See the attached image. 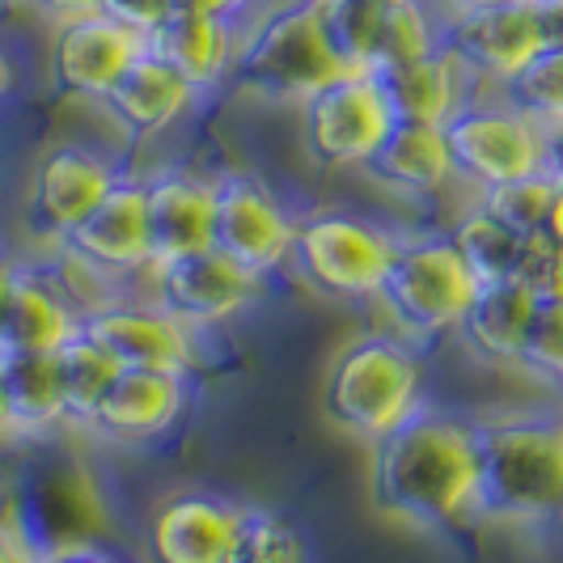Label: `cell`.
<instances>
[{
  "instance_id": "1",
  "label": "cell",
  "mask_w": 563,
  "mask_h": 563,
  "mask_svg": "<svg viewBox=\"0 0 563 563\" xmlns=\"http://www.w3.org/2000/svg\"><path fill=\"white\" fill-rule=\"evenodd\" d=\"M368 500L382 517L423 530H450L475 517V423L416 407L368 441Z\"/></svg>"
},
{
  "instance_id": "2",
  "label": "cell",
  "mask_w": 563,
  "mask_h": 563,
  "mask_svg": "<svg viewBox=\"0 0 563 563\" xmlns=\"http://www.w3.org/2000/svg\"><path fill=\"white\" fill-rule=\"evenodd\" d=\"M563 512V416L475 423V517L542 521Z\"/></svg>"
},
{
  "instance_id": "3",
  "label": "cell",
  "mask_w": 563,
  "mask_h": 563,
  "mask_svg": "<svg viewBox=\"0 0 563 563\" xmlns=\"http://www.w3.org/2000/svg\"><path fill=\"white\" fill-rule=\"evenodd\" d=\"M420 390L423 368L407 339L361 335L335 352L322 390V411L339 432L373 441L420 407Z\"/></svg>"
},
{
  "instance_id": "4",
  "label": "cell",
  "mask_w": 563,
  "mask_h": 563,
  "mask_svg": "<svg viewBox=\"0 0 563 563\" xmlns=\"http://www.w3.org/2000/svg\"><path fill=\"white\" fill-rule=\"evenodd\" d=\"M335 52L322 34L313 0H288L238 30V52L229 77L267 102H306L313 89L339 77Z\"/></svg>"
},
{
  "instance_id": "5",
  "label": "cell",
  "mask_w": 563,
  "mask_h": 563,
  "mask_svg": "<svg viewBox=\"0 0 563 563\" xmlns=\"http://www.w3.org/2000/svg\"><path fill=\"white\" fill-rule=\"evenodd\" d=\"M475 288L479 280L462 263L450 233H423V238L398 242L377 301L395 322V335H402L407 343H432L457 331Z\"/></svg>"
},
{
  "instance_id": "6",
  "label": "cell",
  "mask_w": 563,
  "mask_h": 563,
  "mask_svg": "<svg viewBox=\"0 0 563 563\" xmlns=\"http://www.w3.org/2000/svg\"><path fill=\"white\" fill-rule=\"evenodd\" d=\"M398 238L356 212L297 217L288 263L313 292L335 301H377L395 263Z\"/></svg>"
},
{
  "instance_id": "7",
  "label": "cell",
  "mask_w": 563,
  "mask_h": 563,
  "mask_svg": "<svg viewBox=\"0 0 563 563\" xmlns=\"http://www.w3.org/2000/svg\"><path fill=\"white\" fill-rule=\"evenodd\" d=\"M445 144L457 183L475 187L479 196L551 169V132L500 93L475 98L453 114L445 123Z\"/></svg>"
},
{
  "instance_id": "8",
  "label": "cell",
  "mask_w": 563,
  "mask_h": 563,
  "mask_svg": "<svg viewBox=\"0 0 563 563\" xmlns=\"http://www.w3.org/2000/svg\"><path fill=\"white\" fill-rule=\"evenodd\" d=\"M395 128V107L377 73H339L301 102V136L318 166L365 169Z\"/></svg>"
},
{
  "instance_id": "9",
  "label": "cell",
  "mask_w": 563,
  "mask_h": 563,
  "mask_svg": "<svg viewBox=\"0 0 563 563\" xmlns=\"http://www.w3.org/2000/svg\"><path fill=\"white\" fill-rule=\"evenodd\" d=\"M217 183V212H212V251L233 258L251 276H272L288 267L297 217L280 196L254 174H225Z\"/></svg>"
},
{
  "instance_id": "10",
  "label": "cell",
  "mask_w": 563,
  "mask_h": 563,
  "mask_svg": "<svg viewBox=\"0 0 563 563\" xmlns=\"http://www.w3.org/2000/svg\"><path fill=\"white\" fill-rule=\"evenodd\" d=\"M123 169L107 162L98 148L56 144L38 157L26 187V229L30 238L59 246L85 217L111 196Z\"/></svg>"
},
{
  "instance_id": "11",
  "label": "cell",
  "mask_w": 563,
  "mask_h": 563,
  "mask_svg": "<svg viewBox=\"0 0 563 563\" xmlns=\"http://www.w3.org/2000/svg\"><path fill=\"white\" fill-rule=\"evenodd\" d=\"M148 288H153V306H162L169 318H178L191 331H208L246 310L263 280L221 251H196L169 258L162 267H148Z\"/></svg>"
},
{
  "instance_id": "12",
  "label": "cell",
  "mask_w": 563,
  "mask_h": 563,
  "mask_svg": "<svg viewBox=\"0 0 563 563\" xmlns=\"http://www.w3.org/2000/svg\"><path fill=\"white\" fill-rule=\"evenodd\" d=\"M148 52V38L114 22L107 13H89L77 22H59L52 43V81L64 98L102 102L114 81Z\"/></svg>"
},
{
  "instance_id": "13",
  "label": "cell",
  "mask_w": 563,
  "mask_h": 563,
  "mask_svg": "<svg viewBox=\"0 0 563 563\" xmlns=\"http://www.w3.org/2000/svg\"><path fill=\"white\" fill-rule=\"evenodd\" d=\"M81 331L98 339L114 356L119 368H153V373H174L187 377L196 365V331L169 318L153 301H114L107 310H93L81 318Z\"/></svg>"
},
{
  "instance_id": "14",
  "label": "cell",
  "mask_w": 563,
  "mask_h": 563,
  "mask_svg": "<svg viewBox=\"0 0 563 563\" xmlns=\"http://www.w3.org/2000/svg\"><path fill=\"white\" fill-rule=\"evenodd\" d=\"M56 251L77 254L81 263L107 272L114 280L148 276V212H144V178H119L81 225Z\"/></svg>"
},
{
  "instance_id": "15",
  "label": "cell",
  "mask_w": 563,
  "mask_h": 563,
  "mask_svg": "<svg viewBox=\"0 0 563 563\" xmlns=\"http://www.w3.org/2000/svg\"><path fill=\"white\" fill-rule=\"evenodd\" d=\"M445 47L462 56V64L483 85H500L526 68L530 56L542 52V34L534 22V0L521 4H492V9H457L445 22Z\"/></svg>"
},
{
  "instance_id": "16",
  "label": "cell",
  "mask_w": 563,
  "mask_h": 563,
  "mask_svg": "<svg viewBox=\"0 0 563 563\" xmlns=\"http://www.w3.org/2000/svg\"><path fill=\"white\" fill-rule=\"evenodd\" d=\"M144 212H148V267H162L183 254L212 251V212L217 183L196 174H153L144 178Z\"/></svg>"
},
{
  "instance_id": "17",
  "label": "cell",
  "mask_w": 563,
  "mask_h": 563,
  "mask_svg": "<svg viewBox=\"0 0 563 563\" xmlns=\"http://www.w3.org/2000/svg\"><path fill=\"white\" fill-rule=\"evenodd\" d=\"M199 89L166 56H157L153 47L144 52L119 81L102 98V107L111 111V119L128 132V136H141L153 141L169 132L174 123H183L187 114L196 111Z\"/></svg>"
},
{
  "instance_id": "18",
  "label": "cell",
  "mask_w": 563,
  "mask_h": 563,
  "mask_svg": "<svg viewBox=\"0 0 563 563\" xmlns=\"http://www.w3.org/2000/svg\"><path fill=\"white\" fill-rule=\"evenodd\" d=\"M187 407V377L153 368H119L89 428L111 441H148L169 432Z\"/></svg>"
},
{
  "instance_id": "19",
  "label": "cell",
  "mask_w": 563,
  "mask_h": 563,
  "mask_svg": "<svg viewBox=\"0 0 563 563\" xmlns=\"http://www.w3.org/2000/svg\"><path fill=\"white\" fill-rule=\"evenodd\" d=\"M238 505L203 492H178L153 512L148 555L153 563H225Z\"/></svg>"
},
{
  "instance_id": "20",
  "label": "cell",
  "mask_w": 563,
  "mask_h": 563,
  "mask_svg": "<svg viewBox=\"0 0 563 563\" xmlns=\"http://www.w3.org/2000/svg\"><path fill=\"white\" fill-rule=\"evenodd\" d=\"M382 89L395 107V119L407 123H450L453 114L462 111L466 102H475V85H483L457 52H450L445 43L432 52V56L416 59V64H402V68H386L377 73Z\"/></svg>"
},
{
  "instance_id": "21",
  "label": "cell",
  "mask_w": 563,
  "mask_h": 563,
  "mask_svg": "<svg viewBox=\"0 0 563 563\" xmlns=\"http://www.w3.org/2000/svg\"><path fill=\"white\" fill-rule=\"evenodd\" d=\"M365 174L398 196H437L450 183H457L445 128L441 123H407V119H395L390 136L368 157Z\"/></svg>"
},
{
  "instance_id": "22",
  "label": "cell",
  "mask_w": 563,
  "mask_h": 563,
  "mask_svg": "<svg viewBox=\"0 0 563 563\" xmlns=\"http://www.w3.org/2000/svg\"><path fill=\"white\" fill-rule=\"evenodd\" d=\"M77 331H81V313L59 292V284L30 267H18L9 306L0 318V352H56Z\"/></svg>"
},
{
  "instance_id": "23",
  "label": "cell",
  "mask_w": 563,
  "mask_h": 563,
  "mask_svg": "<svg viewBox=\"0 0 563 563\" xmlns=\"http://www.w3.org/2000/svg\"><path fill=\"white\" fill-rule=\"evenodd\" d=\"M148 47L157 56H166L199 93L217 89L233 68L238 52V30L225 18H208V13H187L174 9L162 26L148 34Z\"/></svg>"
},
{
  "instance_id": "24",
  "label": "cell",
  "mask_w": 563,
  "mask_h": 563,
  "mask_svg": "<svg viewBox=\"0 0 563 563\" xmlns=\"http://www.w3.org/2000/svg\"><path fill=\"white\" fill-rule=\"evenodd\" d=\"M534 301V292L521 280H512V276L479 284L466 313H462V322H457L462 343L475 356H483V361L517 365V352H521V339H526V327H530Z\"/></svg>"
},
{
  "instance_id": "25",
  "label": "cell",
  "mask_w": 563,
  "mask_h": 563,
  "mask_svg": "<svg viewBox=\"0 0 563 563\" xmlns=\"http://www.w3.org/2000/svg\"><path fill=\"white\" fill-rule=\"evenodd\" d=\"M0 398L9 437H38L64 423L56 356L52 352H0Z\"/></svg>"
},
{
  "instance_id": "26",
  "label": "cell",
  "mask_w": 563,
  "mask_h": 563,
  "mask_svg": "<svg viewBox=\"0 0 563 563\" xmlns=\"http://www.w3.org/2000/svg\"><path fill=\"white\" fill-rule=\"evenodd\" d=\"M56 377H59V398H64V423H77V428H89L93 420V407L102 402L107 386L114 382V356L89 339L85 331H77L73 339H64L56 352Z\"/></svg>"
},
{
  "instance_id": "27",
  "label": "cell",
  "mask_w": 563,
  "mask_h": 563,
  "mask_svg": "<svg viewBox=\"0 0 563 563\" xmlns=\"http://www.w3.org/2000/svg\"><path fill=\"white\" fill-rule=\"evenodd\" d=\"M450 242L457 246L462 263L471 267V276L479 284H487V280L517 276V258H521V246H526V233L505 225L496 212H487L479 199H475L457 217V225L450 229Z\"/></svg>"
},
{
  "instance_id": "28",
  "label": "cell",
  "mask_w": 563,
  "mask_h": 563,
  "mask_svg": "<svg viewBox=\"0 0 563 563\" xmlns=\"http://www.w3.org/2000/svg\"><path fill=\"white\" fill-rule=\"evenodd\" d=\"M445 43V22L428 0H398L386 4L382 13V34H377V56H373V73L386 68H402L416 59L432 56Z\"/></svg>"
},
{
  "instance_id": "29",
  "label": "cell",
  "mask_w": 563,
  "mask_h": 563,
  "mask_svg": "<svg viewBox=\"0 0 563 563\" xmlns=\"http://www.w3.org/2000/svg\"><path fill=\"white\" fill-rule=\"evenodd\" d=\"M313 4H318V22H322V34L335 52L339 68L373 73L386 4H377V0H313Z\"/></svg>"
},
{
  "instance_id": "30",
  "label": "cell",
  "mask_w": 563,
  "mask_h": 563,
  "mask_svg": "<svg viewBox=\"0 0 563 563\" xmlns=\"http://www.w3.org/2000/svg\"><path fill=\"white\" fill-rule=\"evenodd\" d=\"M225 563H306V542L292 521L272 508L238 505Z\"/></svg>"
},
{
  "instance_id": "31",
  "label": "cell",
  "mask_w": 563,
  "mask_h": 563,
  "mask_svg": "<svg viewBox=\"0 0 563 563\" xmlns=\"http://www.w3.org/2000/svg\"><path fill=\"white\" fill-rule=\"evenodd\" d=\"M500 98L542 123L547 132L563 128V47H542L538 56H530L526 68H517L500 85Z\"/></svg>"
},
{
  "instance_id": "32",
  "label": "cell",
  "mask_w": 563,
  "mask_h": 563,
  "mask_svg": "<svg viewBox=\"0 0 563 563\" xmlns=\"http://www.w3.org/2000/svg\"><path fill=\"white\" fill-rule=\"evenodd\" d=\"M560 178L547 169V174H530L521 183H508L496 191H483L479 203L487 212H496L505 225H512L517 233H542L547 229V212H551V199H555Z\"/></svg>"
},
{
  "instance_id": "33",
  "label": "cell",
  "mask_w": 563,
  "mask_h": 563,
  "mask_svg": "<svg viewBox=\"0 0 563 563\" xmlns=\"http://www.w3.org/2000/svg\"><path fill=\"white\" fill-rule=\"evenodd\" d=\"M517 365L534 377H547L563 386V292L551 297H538L534 313H530V327L521 339V352H517Z\"/></svg>"
},
{
  "instance_id": "34",
  "label": "cell",
  "mask_w": 563,
  "mask_h": 563,
  "mask_svg": "<svg viewBox=\"0 0 563 563\" xmlns=\"http://www.w3.org/2000/svg\"><path fill=\"white\" fill-rule=\"evenodd\" d=\"M534 297H551V292H563V251L547 238V233H530L526 246H521V258H517V276Z\"/></svg>"
},
{
  "instance_id": "35",
  "label": "cell",
  "mask_w": 563,
  "mask_h": 563,
  "mask_svg": "<svg viewBox=\"0 0 563 563\" xmlns=\"http://www.w3.org/2000/svg\"><path fill=\"white\" fill-rule=\"evenodd\" d=\"M102 13L148 38L174 13V0H102Z\"/></svg>"
},
{
  "instance_id": "36",
  "label": "cell",
  "mask_w": 563,
  "mask_h": 563,
  "mask_svg": "<svg viewBox=\"0 0 563 563\" xmlns=\"http://www.w3.org/2000/svg\"><path fill=\"white\" fill-rule=\"evenodd\" d=\"M534 22L542 47H563V0H534Z\"/></svg>"
},
{
  "instance_id": "37",
  "label": "cell",
  "mask_w": 563,
  "mask_h": 563,
  "mask_svg": "<svg viewBox=\"0 0 563 563\" xmlns=\"http://www.w3.org/2000/svg\"><path fill=\"white\" fill-rule=\"evenodd\" d=\"M43 551H34L30 547V538L18 530V526H9V521H0V563H38Z\"/></svg>"
},
{
  "instance_id": "38",
  "label": "cell",
  "mask_w": 563,
  "mask_h": 563,
  "mask_svg": "<svg viewBox=\"0 0 563 563\" xmlns=\"http://www.w3.org/2000/svg\"><path fill=\"white\" fill-rule=\"evenodd\" d=\"M52 22H77V18H89V13H102V0H34Z\"/></svg>"
},
{
  "instance_id": "39",
  "label": "cell",
  "mask_w": 563,
  "mask_h": 563,
  "mask_svg": "<svg viewBox=\"0 0 563 563\" xmlns=\"http://www.w3.org/2000/svg\"><path fill=\"white\" fill-rule=\"evenodd\" d=\"M38 563H114L107 551H98V547H89V542H68V547H52V551H43Z\"/></svg>"
},
{
  "instance_id": "40",
  "label": "cell",
  "mask_w": 563,
  "mask_h": 563,
  "mask_svg": "<svg viewBox=\"0 0 563 563\" xmlns=\"http://www.w3.org/2000/svg\"><path fill=\"white\" fill-rule=\"evenodd\" d=\"M254 0H174V9H187V13H208V18H225L233 22L238 13H246Z\"/></svg>"
},
{
  "instance_id": "41",
  "label": "cell",
  "mask_w": 563,
  "mask_h": 563,
  "mask_svg": "<svg viewBox=\"0 0 563 563\" xmlns=\"http://www.w3.org/2000/svg\"><path fill=\"white\" fill-rule=\"evenodd\" d=\"M542 233L563 251V178H560V187H555V199H551V212H547V229H542Z\"/></svg>"
},
{
  "instance_id": "42",
  "label": "cell",
  "mask_w": 563,
  "mask_h": 563,
  "mask_svg": "<svg viewBox=\"0 0 563 563\" xmlns=\"http://www.w3.org/2000/svg\"><path fill=\"white\" fill-rule=\"evenodd\" d=\"M13 276H18V263L0 258V318H4V306H9V288H13Z\"/></svg>"
},
{
  "instance_id": "43",
  "label": "cell",
  "mask_w": 563,
  "mask_h": 563,
  "mask_svg": "<svg viewBox=\"0 0 563 563\" xmlns=\"http://www.w3.org/2000/svg\"><path fill=\"white\" fill-rule=\"evenodd\" d=\"M551 174L563 178V128H551Z\"/></svg>"
},
{
  "instance_id": "44",
  "label": "cell",
  "mask_w": 563,
  "mask_h": 563,
  "mask_svg": "<svg viewBox=\"0 0 563 563\" xmlns=\"http://www.w3.org/2000/svg\"><path fill=\"white\" fill-rule=\"evenodd\" d=\"M9 89H13V59L4 56V47H0V102L9 98Z\"/></svg>"
},
{
  "instance_id": "45",
  "label": "cell",
  "mask_w": 563,
  "mask_h": 563,
  "mask_svg": "<svg viewBox=\"0 0 563 563\" xmlns=\"http://www.w3.org/2000/svg\"><path fill=\"white\" fill-rule=\"evenodd\" d=\"M457 9H492V4H521V0H453Z\"/></svg>"
},
{
  "instance_id": "46",
  "label": "cell",
  "mask_w": 563,
  "mask_h": 563,
  "mask_svg": "<svg viewBox=\"0 0 563 563\" xmlns=\"http://www.w3.org/2000/svg\"><path fill=\"white\" fill-rule=\"evenodd\" d=\"M0 437H9V416H4V398H0Z\"/></svg>"
}]
</instances>
